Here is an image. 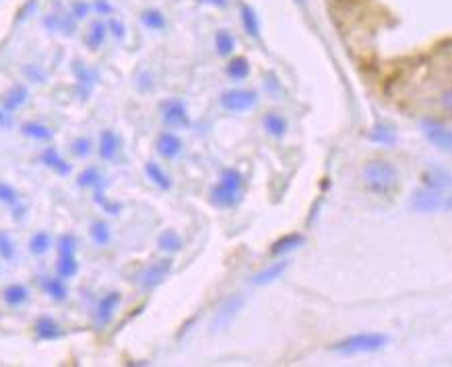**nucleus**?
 <instances>
[{"label":"nucleus","instance_id":"nucleus-19","mask_svg":"<svg viewBox=\"0 0 452 367\" xmlns=\"http://www.w3.org/2000/svg\"><path fill=\"white\" fill-rule=\"evenodd\" d=\"M29 299V291L27 287L15 283V285H9L5 291H3V301L11 307H17V305H23L25 301Z\"/></svg>","mask_w":452,"mask_h":367},{"label":"nucleus","instance_id":"nucleus-8","mask_svg":"<svg viewBox=\"0 0 452 367\" xmlns=\"http://www.w3.org/2000/svg\"><path fill=\"white\" fill-rule=\"evenodd\" d=\"M242 305H244V297H242V295H231V297H227V299L221 303V307L217 309L215 318H213V328H215V330H221V328H225L227 324H231V320L238 316V312L242 309Z\"/></svg>","mask_w":452,"mask_h":367},{"label":"nucleus","instance_id":"nucleus-1","mask_svg":"<svg viewBox=\"0 0 452 367\" xmlns=\"http://www.w3.org/2000/svg\"><path fill=\"white\" fill-rule=\"evenodd\" d=\"M364 184L370 192L388 197L399 186V171L390 161H384V159L368 161L364 167Z\"/></svg>","mask_w":452,"mask_h":367},{"label":"nucleus","instance_id":"nucleus-28","mask_svg":"<svg viewBox=\"0 0 452 367\" xmlns=\"http://www.w3.org/2000/svg\"><path fill=\"white\" fill-rule=\"evenodd\" d=\"M21 130H23L25 136L36 138V140H52V136H54V132L48 126L40 124V122H25L21 126Z\"/></svg>","mask_w":452,"mask_h":367},{"label":"nucleus","instance_id":"nucleus-44","mask_svg":"<svg viewBox=\"0 0 452 367\" xmlns=\"http://www.w3.org/2000/svg\"><path fill=\"white\" fill-rule=\"evenodd\" d=\"M151 85H153V83H151V77L145 73V75L140 77V89H142V91H147V89H151Z\"/></svg>","mask_w":452,"mask_h":367},{"label":"nucleus","instance_id":"nucleus-40","mask_svg":"<svg viewBox=\"0 0 452 367\" xmlns=\"http://www.w3.org/2000/svg\"><path fill=\"white\" fill-rule=\"evenodd\" d=\"M89 11H91V5H89V3H83V0H77V3L73 5V9H71V15H73L77 21H81V19H85V17L89 15Z\"/></svg>","mask_w":452,"mask_h":367},{"label":"nucleus","instance_id":"nucleus-18","mask_svg":"<svg viewBox=\"0 0 452 367\" xmlns=\"http://www.w3.org/2000/svg\"><path fill=\"white\" fill-rule=\"evenodd\" d=\"M368 138H370L372 142L390 147V144L397 142V130H394V126H390V124H378V126L372 128V132L368 134Z\"/></svg>","mask_w":452,"mask_h":367},{"label":"nucleus","instance_id":"nucleus-37","mask_svg":"<svg viewBox=\"0 0 452 367\" xmlns=\"http://www.w3.org/2000/svg\"><path fill=\"white\" fill-rule=\"evenodd\" d=\"M0 258H5L7 262L15 258V246L13 240L9 238V233L0 231Z\"/></svg>","mask_w":452,"mask_h":367},{"label":"nucleus","instance_id":"nucleus-20","mask_svg":"<svg viewBox=\"0 0 452 367\" xmlns=\"http://www.w3.org/2000/svg\"><path fill=\"white\" fill-rule=\"evenodd\" d=\"M262 126H264V130H266L271 136H277V138L287 132V120H285L281 114H277V112H268V114L262 118Z\"/></svg>","mask_w":452,"mask_h":367},{"label":"nucleus","instance_id":"nucleus-17","mask_svg":"<svg viewBox=\"0 0 452 367\" xmlns=\"http://www.w3.org/2000/svg\"><path fill=\"white\" fill-rule=\"evenodd\" d=\"M79 273V262L75 258V252H60L56 262V275L64 281L73 279Z\"/></svg>","mask_w":452,"mask_h":367},{"label":"nucleus","instance_id":"nucleus-33","mask_svg":"<svg viewBox=\"0 0 452 367\" xmlns=\"http://www.w3.org/2000/svg\"><path fill=\"white\" fill-rule=\"evenodd\" d=\"M103 184V177L99 175L97 167H87L81 175H79V186L83 188H97Z\"/></svg>","mask_w":452,"mask_h":367},{"label":"nucleus","instance_id":"nucleus-2","mask_svg":"<svg viewBox=\"0 0 452 367\" xmlns=\"http://www.w3.org/2000/svg\"><path fill=\"white\" fill-rule=\"evenodd\" d=\"M388 344V336L380 334V332H362V334H353L343 338L341 342H337L333 346L335 353L345 355V357H353V355H362V353H376L380 349H384Z\"/></svg>","mask_w":452,"mask_h":367},{"label":"nucleus","instance_id":"nucleus-4","mask_svg":"<svg viewBox=\"0 0 452 367\" xmlns=\"http://www.w3.org/2000/svg\"><path fill=\"white\" fill-rule=\"evenodd\" d=\"M413 209L419 213H438V211H450V199L440 194V190H419L413 194Z\"/></svg>","mask_w":452,"mask_h":367},{"label":"nucleus","instance_id":"nucleus-27","mask_svg":"<svg viewBox=\"0 0 452 367\" xmlns=\"http://www.w3.org/2000/svg\"><path fill=\"white\" fill-rule=\"evenodd\" d=\"M285 268H287V262H275V264H271L266 270H262V273H258L256 277H252V285L262 287V285H266V283H271V281L279 279V277H281V273H283Z\"/></svg>","mask_w":452,"mask_h":367},{"label":"nucleus","instance_id":"nucleus-21","mask_svg":"<svg viewBox=\"0 0 452 367\" xmlns=\"http://www.w3.org/2000/svg\"><path fill=\"white\" fill-rule=\"evenodd\" d=\"M42 287H44V291H46L54 301H58V303L68 297V289H66V285H64V279H60L58 275H56L54 279H44V281H42Z\"/></svg>","mask_w":452,"mask_h":367},{"label":"nucleus","instance_id":"nucleus-30","mask_svg":"<svg viewBox=\"0 0 452 367\" xmlns=\"http://www.w3.org/2000/svg\"><path fill=\"white\" fill-rule=\"evenodd\" d=\"M248 73H250V64H248V60L242 58V56H240V58H234V60L227 64V77L234 79V81H242V79H246Z\"/></svg>","mask_w":452,"mask_h":367},{"label":"nucleus","instance_id":"nucleus-32","mask_svg":"<svg viewBox=\"0 0 452 367\" xmlns=\"http://www.w3.org/2000/svg\"><path fill=\"white\" fill-rule=\"evenodd\" d=\"M242 23H244V27H246V34H248V36H252V38H256V36H258V31H260V27H258V19H256L254 9H252V7H248V5H244V7H242Z\"/></svg>","mask_w":452,"mask_h":367},{"label":"nucleus","instance_id":"nucleus-13","mask_svg":"<svg viewBox=\"0 0 452 367\" xmlns=\"http://www.w3.org/2000/svg\"><path fill=\"white\" fill-rule=\"evenodd\" d=\"M421 179L429 190H440L442 192L450 186V173L442 167H429L427 171H423Z\"/></svg>","mask_w":452,"mask_h":367},{"label":"nucleus","instance_id":"nucleus-38","mask_svg":"<svg viewBox=\"0 0 452 367\" xmlns=\"http://www.w3.org/2000/svg\"><path fill=\"white\" fill-rule=\"evenodd\" d=\"M73 71H75L77 79H79L81 83H85V85L93 83V81H95V77H97V75H95V73H93L89 66H85V64H83V62H79V60L73 64Z\"/></svg>","mask_w":452,"mask_h":367},{"label":"nucleus","instance_id":"nucleus-29","mask_svg":"<svg viewBox=\"0 0 452 367\" xmlns=\"http://www.w3.org/2000/svg\"><path fill=\"white\" fill-rule=\"evenodd\" d=\"M50 248H52V242H50L48 231H38V233L32 236V240H29V252L32 254L44 256V254L50 252Z\"/></svg>","mask_w":452,"mask_h":367},{"label":"nucleus","instance_id":"nucleus-11","mask_svg":"<svg viewBox=\"0 0 452 367\" xmlns=\"http://www.w3.org/2000/svg\"><path fill=\"white\" fill-rule=\"evenodd\" d=\"M44 25L48 31H60L64 36H73L77 29V19L73 15H64V13H52L44 19Z\"/></svg>","mask_w":452,"mask_h":367},{"label":"nucleus","instance_id":"nucleus-10","mask_svg":"<svg viewBox=\"0 0 452 367\" xmlns=\"http://www.w3.org/2000/svg\"><path fill=\"white\" fill-rule=\"evenodd\" d=\"M120 301H122V295L118 291H110L108 295H103L97 303V309H95V322L99 326L110 324V320L114 316V309L120 305Z\"/></svg>","mask_w":452,"mask_h":367},{"label":"nucleus","instance_id":"nucleus-6","mask_svg":"<svg viewBox=\"0 0 452 367\" xmlns=\"http://www.w3.org/2000/svg\"><path fill=\"white\" fill-rule=\"evenodd\" d=\"M254 103H256V93L248 91V89H231V91H225L221 95V105L227 112H234V114L246 112Z\"/></svg>","mask_w":452,"mask_h":367},{"label":"nucleus","instance_id":"nucleus-24","mask_svg":"<svg viewBox=\"0 0 452 367\" xmlns=\"http://www.w3.org/2000/svg\"><path fill=\"white\" fill-rule=\"evenodd\" d=\"M105 36H108V27H105V23L95 21V23H91V27H89V31H87L85 44H87L91 50H99L101 44L105 42Z\"/></svg>","mask_w":452,"mask_h":367},{"label":"nucleus","instance_id":"nucleus-42","mask_svg":"<svg viewBox=\"0 0 452 367\" xmlns=\"http://www.w3.org/2000/svg\"><path fill=\"white\" fill-rule=\"evenodd\" d=\"M105 27H108V31L114 36V38H124V25L120 23V21H116V19H110L108 23H105Z\"/></svg>","mask_w":452,"mask_h":367},{"label":"nucleus","instance_id":"nucleus-31","mask_svg":"<svg viewBox=\"0 0 452 367\" xmlns=\"http://www.w3.org/2000/svg\"><path fill=\"white\" fill-rule=\"evenodd\" d=\"M140 21H142V25H145V27L153 29V31H160V29H164V27H166V17H164L160 11H155V9H149V11H145V13L140 15Z\"/></svg>","mask_w":452,"mask_h":367},{"label":"nucleus","instance_id":"nucleus-12","mask_svg":"<svg viewBox=\"0 0 452 367\" xmlns=\"http://www.w3.org/2000/svg\"><path fill=\"white\" fill-rule=\"evenodd\" d=\"M158 153L164 159H176L182 153V140L174 132H162L158 138Z\"/></svg>","mask_w":452,"mask_h":367},{"label":"nucleus","instance_id":"nucleus-45","mask_svg":"<svg viewBox=\"0 0 452 367\" xmlns=\"http://www.w3.org/2000/svg\"><path fill=\"white\" fill-rule=\"evenodd\" d=\"M201 3H209V5H215V7H225L227 0H201Z\"/></svg>","mask_w":452,"mask_h":367},{"label":"nucleus","instance_id":"nucleus-22","mask_svg":"<svg viewBox=\"0 0 452 367\" xmlns=\"http://www.w3.org/2000/svg\"><path fill=\"white\" fill-rule=\"evenodd\" d=\"M301 244H304V238H301L299 233H289V236L277 240V242L273 244V248H271L268 254H271V256H281V254H285V252L295 250V248L301 246Z\"/></svg>","mask_w":452,"mask_h":367},{"label":"nucleus","instance_id":"nucleus-41","mask_svg":"<svg viewBox=\"0 0 452 367\" xmlns=\"http://www.w3.org/2000/svg\"><path fill=\"white\" fill-rule=\"evenodd\" d=\"M23 73L29 77V81H34V83H44L46 81V75L38 68V66H34V64H27L25 68H23Z\"/></svg>","mask_w":452,"mask_h":367},{"label":"nucleus","instance_id":"nucleus-3","mask_svg":"<svg viewBox=\"0 0 452 367\" xmlns=\"http://www.w3.org/2000/svg\"><path fill=\"white\" fill-rule=\"evenodd\" d=\"M244 188V177L238 169H225L219 184L213 188L211 197L217 207H234L240 201Z\"/></svg>","mask_w":452,"mask_h":367},{"label":"nucleus","instance_id":"nucleus-7","mask_svg":"<svg viewBox=\"0 0 452 367\" xmlns=\"http://www.w3.org/2000/svg\"><path fill=\"white\" fill-rule=\"evenodd\" d=\"M170 270H172V260H168V258L158 260L155 264H151L149 268H145V273L140 275L138 283H140L142 289L151 291V289H155L158 285H162L166 281Z\"/></svg>","mask_w":452,"mask_h":367},{"label":"nucleus","instance_id":"nucleus-36","mask_svg":"<svg viewBox=\"0 0 452 367\" xmlns=\"http://www.w3.org/2000/svg\"><path fill=\"white\" fill-rule=\"evenodd\" d=\"M0 203H5L9 207H17V203H19L17 190L7 181H0Z\"/></svg>","mask_w":452,"mask_h":367},{"label":"nucleus","instance_id":"nucleus-9","mask_svg":"<svg viewBox=\"0 0 452 367\" xmlns=\"http://www.w3.org/2000/svg\"><path fill=\"white\" fill-rule=\"evenodd\" d=\"M164 122L170 128H186L190 124V120H188L184 101H180V99L168 101L164 105Z\"/></svg>","mask_w":452,"mask_h":367},{"label":"nucleus","instance_id":"nucleus-34","mask_svg":"<svg viewBox=\"0 0 452 367\" xmlns=\"http://www.w3.org/2000/svg\"><path fill=\"white\" fill-rule=\"evenodd\" d=\"M215 46H217V52L221 56H229L234 52V48H236V40H234V36L229 31L221 29L217 34V38H215Z\"/></svg>","mask_w":452,"mask_h":367},{"label":"nucleus","instance_id":"nucleus-26","mask_svg":"<svg viewBox=\"0 0 452 367\" xmlns=\"http://www.w3.org/2000/svg\"><path fill=\"white\" fill-rule=\"evenodd\" d=\"M25 99H27V89L25 87H21V85H17V87H13L9 93H7V97H5V112L7 114H11V112H15L17 107H21L23 103H25Z\"/></svg>","mask_w":452,"mask_h":367},{"label":"nucleus","instance_id":"nucleus-16","mask_svg":"<svg viewBox=\"0 0 452 367\" xmlns=\"http://www.w3.org/2000/svg\"><path fill=\"white\" fill-rule=\"evenodd\" d=\"M40 159H42V163L46 165V167H50V169H54L56 173H60V175H68L71 173V163H66L62 157H60V153L54 149V147H48V149H44L42 151V155H40Z\"/></svg>","mask_w":452,"mask_h":367},{"label":"nucleus","instance_id":"nucleus-14","mask_svg":"<svg viewBox=\"0 0 452 367\" xmlns=\"http://www.w3.org/2000/svg\"><path fill=\"white\" fill-rule=\"evenodd\" d=\"M118 151H120V138H118V134H116L114 130H103V132L99 134V157H101L103 161H112V159H116Z\"/></svg>","mask_w":452,"mask_h":367},{"label":"nucleus","instance_id":"nucleus-5","mask_svg":"<svg viewBox=\"0 0 452 367\" xmlns=\"http://www.w3.org/2000/svg\"><path fill=\"white\" fill-rule=\"evenodd\" d=\"M421 130L429 138L431 144H436L444 153H450V149H452V134H450L448 126H444L438 120L425 118V120H421Z\"/></svg>","mask_w":452,"mask_h":367},{"label":"nucleus","instance_id":"nucleus-47","mask_svg":"<svg viewBox=\"0 0 452 367\" xmlns=\"http://www.w3.org/2000/svg\"><path fill=\"white\" fill-rule=\"evenodd\" d=\"M295 3H304V0H295Z\"/></svg>","mask_w":452,"mask_h":367},{"label":"nucleus","instance_id":"nucleus-23","mask_svg":"<svg viewBox=\"0 0 452 367\" xmlns=\"http://www.w3.org/2000/svg\"><path fill=\"white\" fill-rule=\"evenodd\" d=\"M145 173L149 175V179L155 184V186H160L162 190H170L172 188V179L170 175L158 165V163H147L145 165Z\"/></svg>","mask_w":452,"mask_h":367},{"label":"nucleus","instance_id":"nucleus-43","mask_svg":"<svg viewBox=\"0 0 452 367\" xmlns=\"http://www.w3.org/2000/svg\"><path fill=\"white\" fill-rule=\"evenodd\" d=\"M93 9H95L99 15H112V13H114V9H112V5L108 3V0H95Z\"/></svg>","mask_w":452,"mask_h":367},{"label":"nucleus","instance_id":"nucleus-46","mask_svg":"<svg viewBox=\"0 0 452 367\" xmlns=\"http://www.w3.org/2000/svg\"><path fill=\"white\" fill-rule=\"evenodd\" d=\"M3 122H5V114H3V112H0V124H3Z\"/></svg>","mask_w":452,"mask_h":367},{"label":"nucleus","instance_id":"nucleus-25","mask_svg":"<svg viewBox=\"0 0 452 367\" xmlns=\"http://www.w3.org/2000/svg\"><path fill=\"white\" fill-rule=\"evenodd\" d=\"M158 246H160V250H164V252L176 254V252L182 250L184 242H182V238H180L174 229H168V231H164V233L158 238Z\"/></svg>","mask_w":452,"mask_h":367},{"label":"nucleus","instance_id":"nucleus-35","mask_svg":"<svg viewBox=\"0 0 452 367\" xmlns=\"http://www.w3.org/2000/svg\"><path fill=\"white\" fill-rule=\"evenodd\" d=\"M89 236L97 246H108L110 244V227L103 221H95L89 229Z\"/></svg>","mask_w":452,"mask_h":367},{"label":"nucleus","instance_id":"nucleus-39","mask_svg":"<svg viewBox=\"0 0 452 367\" xmlns=\"http://www.w3.org/2000/svg\"><path fill=\"white\" fill-rule=\"evenodd\" d=\"M73 153L77 155V157H87L89 153H91V140L89 138H85V136H81V138H77L75 142H73Z\"/></svg>","mask_w":452,"mask_h":367},{"label":"nucleus","instance_id":"nucleus-15","mask_svg":"<svg viewBox=\"0 0 452 367\" xmlns=\"http://www.w3.org/2000/svg\"><path fill=\"white\" fill-rule=\"evenodd\" d=\"M36 334L42 340H56V338L62 336V328L52 316H42L36 322Z\"/></svg>","mask_w":452,"mask_h":367}]
</instances>
